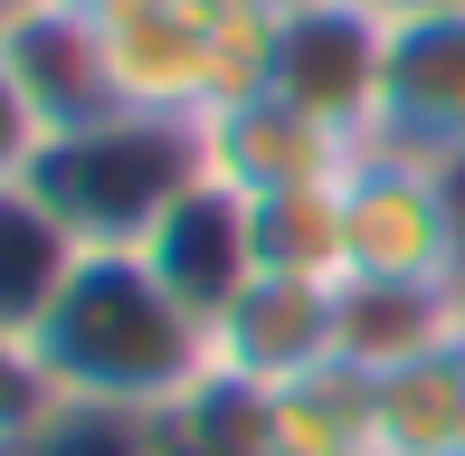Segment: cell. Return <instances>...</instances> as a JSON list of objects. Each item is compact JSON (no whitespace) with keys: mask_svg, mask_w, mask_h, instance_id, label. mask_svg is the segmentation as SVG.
Here are the masks:
<instances>
[{"mask_svg":"<svg viewBox=\"0 0 465 456\" xmlns=\"http://www.w3.org/2000/svg\"><path fill=\"white\" fill-rule=\"evenodd\" d=\"M38 371H48L57 409H104V419H153L190 381L219 371V333L153 276L143 247H86L38 314Z\"/></svg>","mask_w":465,"mask_h":456,"instance_id":"6da1fadb","label":"cell"},{"mask_svg":"<svg viewBox=\"0 0 465 456\" xmlns=\"http://www.w3.org/2000/svg\"><path fill=\"white\" fill-rule=\"evenodd\" d=\"M190 181H209V143L200 124L181 114H95L76 124V134H48L29 162V191L57 210L76 247H143L162 219H172V200Z\"/></svg>","mask_w":465,"mask_h":456,"instance_id":"7a4b0ae2","label":"cell"},{"mask_svg":"<svg viewBox=\"0 0 465 456\" xmlns=\"http://www.w3.org/2000/svg\"><path fill=\"white\" fill-rule=\"evenodd\" d=\"M266 0H114L104 48H114L124 105L209 124L266 76Z\"/></svg>","mask_w":465,"mask_h":456,"instance_id":"3957f363","label":"cell"},{"mask_svg":"<svg viewBox=\"0 0 465 456\" xmlns=\"http://www.w3.org/2000/svg\"><path fill=\"white\" fill-rule=\"evenodd\" d=\"M342 285H456L465 295V200L456 172L361 153L342 172Z\"/></svg>","mask_w":465,"mask_h":456,"instance_id":"277c9868","label":"cell"},{"mask_svg":"<svg viewBox=\"0 0 465 456\" xmlns=\"http://www.w3.org/2000/svg\"><path fill=\"white\" fill-rule=\"evenodd\" d=\"M361 153L465 172V0H390Z\"/></svg>","mask_w":465,"mask_h":456,"instance_id":"5b68a950","label":"cell"},{"mask_svg":"<svg viewBox=\"0 0 465 456\" xmlns=\"http://www.w3.org/2000/svg\"><path fill=\"white\" fill-rule=\"evenodd\" d=\"M380 38H390V0H276L257 86L294 95L304 114H323L332 134L361 143L371 95H380Z\"/></svg>","mask_w":465,"mask_h":456,"instance_id":"8992f818","label":"cell"},{"mask_svg":"<svg viewBox=\"0 0 465 456\" xmlns=\"http://www.w3.org/2000/svg\"><path fill=\"white\" fill-rule=\"evenodd\" d=\"M200 143H209V172H219L228 191H247V200L323 191V181H342L351 162H361V143H351V134H332L323 114H304V105L276 95V86H247L238 105H219V114L200 124Z\"/></svg>","mask_w":465,"mask_h":456,"instance_id":"52a82bcc","label":"cell"},{"mask_svg":"<svg viewBox=\"0 0 465 456\" xmlns=\"http://www.w3.org/2000/svg\"><path fill=\"white\" fill-rule=\"evenodd\" d=\"M143 257H153V276L172 285V295L209 323V333H219V314L266 276V257H257V200L228 191L219 172L190 181V191L172 200V219L143 238Z\"/></svg>","mask_w":465,"mask_h":456,"instance_id":"ba28073f","label":"cell"},{"mask_svg":"<svg viewBox=\"0 0 465 456\" xmlns=\"http://www.w3.org/2000/svg\"><path fill=\"white\" fill-rule=\"evenodd\" d=\"M0 57H10V76L29 86V105H38L48 134H76V124H95V114H124V76H114V48H104V19H76V10L29 0V10L0 19Z\"/></svg>","mask_w":465,"mask_h":456,"instance_id":"9c48e42d","label":"cell"},{"mask_svg":"<svg viewBox=\"0 0 465 456\" xmlns=\"http://www.w3.org/2000/svg\"><path fill=\"white\" fill-rule=\"evenodd\" d=\"M323 362H342V285L257 276L219 314V371H238L257 390H285V381H304Z\"/></svg>","mask_w":465,"mask_h":456,"instance_id":"30bf717a","label":"cell"},{"mask_svg":"<svg viewBox=\"0 0 465 456\" xmlns=\"http://www.w3.org/2000/svg\"><path fill=\"white\" fill-rule=\"evenodd\" d=\"M380 381V456H465V323L409 352Z\"/></svg>","mask_w":465,"mask_h":456,"instance_id":"8fae6325","label":"cell"},{"mask_svg":"<svg viewBox=\"0 0 465 456\" xmlns=\"http://www.w3.org/2000/svg\"><path fill=\"white\" fill-rule=\"evenodd\" d=\"M143 456H285L276 390L238 381V371H209V381H190L172 409L143 419Z\"/></svg>","mask_w":465,"mask_h":456,"instance_id":"7c38bea8","label":"cell"},{"mask_svg":"<svg viewBox=\"0 0 465 456\" xmlns=\"http://www.w3.org/2000/svg\"><path fill=\"white\" fill-rule=\"evenodd\" d=\"M76 257H86V247L57 228V210L29 191V181H10V191H0V333L29 342Z\"/></svg>","mask_w":465,"mask_h":456,"instance_id":"4fadbf2b","label":"cell"},{"mask_svg":"<svg viewBox=\"0 0 465 456\" xmlns=\"http://www.w3.org/2000/svg\"><path fill=\"white\" fill-rule=\"evenodd\" d=\"M285 456H380V381L361 362H323L276 390Z\"/></svg>","mask_w":465,"mask_h":456,"instance_id":"5bb4252c","label":"cell"},{"mask_svg":"<svg viewBox=\"0 0 465 456\" xmlns=\"http://www.w3.org/2000/svg\"><path fill=\"white\" fill-rule=\"evenodd\" d=\"M447 323H465L456 285H342V362H361V371H399Z\"/></svg>","mask_w":465,"mask_h":456,"instance_id":"9a60e30c","label":"cell"},{"mask_svg":"<svg viewBox=\"0 0 465 456\" xmlns=\"http://www.w3.org/2000/svg\"><path fill=\"white\" fill-rule=\"evenodd\" d=\"M257 257L266 276H313V285H342V181L323 191H276L257 200Z\"/></svg>","mask_w":465,"mask_h":456,"instance_id":"2e32d148","label":"cell"},{"mask_svg":"<svg viewBox=\"0 0 465 456\" xmlns=\"http://www.w3.org/2000/svg\"><path fill=\"white\" fill-rule=\"evenodd\" d=\"M10 456H143V419H104V409H57L48 428H29Z\"/></svg>","mask_w":465,"mask_h":456,"instance_id":"e0dca14e","label":"cell"},{"mask_svg":"<svg viewBox=\"0 0 465 456\" xmlns=\"http://www.w3.org/2000/svg\"><path fill=\"white\" fill-rule=\"evenodd\" d=\"M48 419H57V390H48V371H38V352L19 333H0V456L29 438V428H48Z\"/></svg>","mask_w":465,"mask_h":456,"instance_id":"ac0fdd59","label":"cell"},{"mask_svg":"<svg viewBox=\"0 0 465 456\" xmlns=\"http://www.w3.org/2000/svg\"><path fill=\"white\" fill-rule=\"evenodd\" d=\"M38 143H48V124H38L29 86H19V76H10V57H0V191H10V181H29Z\"/></svg>","mask_w":465,"mask_h":456,"instance_id":"d6986e66","label":"cell"},{"mask_svg":"<svg viewBox=\"0 0 465 456\" xmlns=\"http://www.w3.org/2000/svg\"><path fill=\"white\" fill-rule=\"evenodd\" d=\"M48 10H76V19H104L114 0H48Z\"/></svg>","mask_w":465,"mask_h":456,"instance_id":"ffe728a7","label":"cell"},{"mask_svg":"<svg viewBox=\"0 0 465 456\" xmlns=\"http://www.w3.org/2000/svg\"><path fill=\"white\" fill-rule=\"evenodd\" d=\"M456 200H465V172H456Z\"/></svg>","mask_w":465,"mask_h":456,"instance_id":"44dd1931","label":"cell"},{"mask_svg":"<svg viewBox=\"0 0 465 456\" xmlns=\"http://www.w3.org/2000/svg\"><path fill=\"white\" fill-rule=\"evenodd\" d=\"M266 10H276V0H266Z\"/></svg>","mask_w":465,"mask_h":456,"instance_id":"7402d4cb","label":"cell"}]
</instances>
